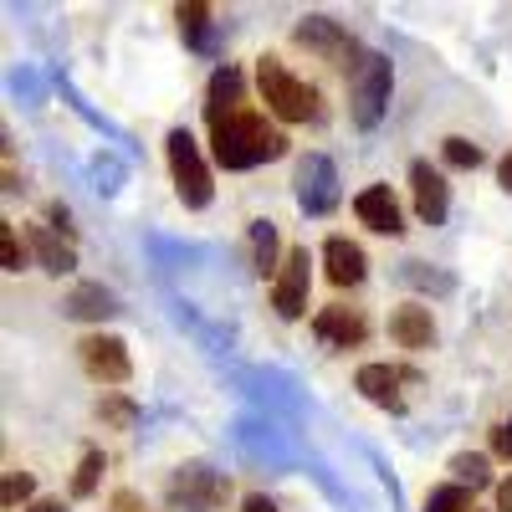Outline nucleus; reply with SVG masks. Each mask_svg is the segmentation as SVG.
I'll return each instance as SVG.
<instances>
[{
  "label": "nucleus",
  "mask_w": 512,
  "mask_h": 512,
  "mask_svg": "<svg viewBox=\"0 0 512 512\" xmlns=\"http://www.w3.org/2000/svg\"><path fill=\"white\" fill-rule=\"evenodd\" d=\"M210 154H216L221 169H256V164H272L287 154L282 128H272L262 113H236L226 123L210 128Z\"/></svg>",
  "instance_id": "1"
},
{
  "label": "nucleus",
  "mask_w": 512,
  "mask_h": 512,
  "mask_svg": "<svg viewBox=\"0 0 512 512\" xmlns=\"http://www.w3.org/2000/svg\"><path fill=\"white\" fill-rule=\"evenodd\" d=\"M256 88H262L267 113L282 118V123H313V118H323L318 88L303 82V77H292L287 62H277V57H256Z\"/></svg>",
  "instance_id": "2"
},
{
  "label": "nucleus",
  "mask_w": 512,
  "mask_h": 512,
  "mask_svg": "<svg viewBox=\"0 0 512 512\" xmlns=\"http://www.w3.org/2000/svg\"><path fill=\"white\" fill-rule=\"evenodd\" d=\"M164 159H169V180H175V195L190 205V210H205L216 200V180H210V164L195 144L190 128H169L164 139Z\"/></svg>",
  "instance_id": "3"
},
{
  "label": "nucleus",
  "mask_w": 512,
  "mask_h": 512,
  "mask_svg": "<svg viewBox=\"0 0 512 512\" xmlns=\"http://www.w3.org/2000/svg\"><path fill=\"white\" fill-rule=\"evenodd\" d=\"M390 88H395V72H390V57L379 52H364L354 67H349V108H354V123L359 128H374L390 108Z\"/></svg>",
  "instance_id": "4"
},
{
  "label": "nucleus",
  "mask_w": 512,
  "mask_h": 512,
  "mask_svg": "<svg viewBox=\"0 0 512 512\" xmlns=\"http://www.w3.org/2000/svg\"><path fill=\"white\" fill-rule=\"evenodd\" d=\"M231 497V482L221 472H210L205 461H190L169 477V507L175 512H216Z\"/></svg>",
  "instance_id": "5"
},
{
  "label": "nucleus",
  "mask_w": 512,
  "mask_h": 512,
  "mask_svg": "<svg viewBox=\"0 0 512 512\" xmlns=\"http://www.w3.org/2000/svg\"><path fill=\"white\" fill-rule=\"evenodd\" d=\"M292 195L303 205V216H328L338 205V169L328 154H303L297 159V175H292Z\"/></svg>",
  "instance_id": "6"
},
{
  "label": "nucleus",
  "mask_w": 512,
  "mask_h": 512,
  "mask_svg": "<svg viewBox=\"0 0 512 512\" xmlns=\"http://www.w3.org/2000/svg\"><path fill=\"white\" fill-rule=\"evenodd\" d=\"M308 287H313V256H308V246H292L287 256H282V272L272 277V308H277V318H303L308 313Z\"/></svg>",
  "instance_id": "7"
},
{
  "label": "nucleus",
  "mask_w": 512,
  "mask_h": 512,
  "mask_svg": "<svg viewBox=\"0 0 512 512\" xmlns=\"http://www.w3.org/2000/svg\"><path fill=\"white\" fill-rule=\"evenodd\" d=\"M82 354V369H88L98 384H128V374H134V359H128V344L113 333H88L77 344Z\"/></svg>",
  "instance_id": "8"
},
{
  "label": "nucleus",
  "mask_w": 512,
  "mask_h": 512,
  "mask_svg": "<svg viewBox=\"0 0 512 512\" xmlns=\"http://www.w3.org/2000/svg\"><path fill=\"white\" fill-rule=\"evenodd\" d=\"M410 200H415V216L425 226H446V210H451V185L441 169H431V159H415L410 164Z\"/></svg>",
  "instance_id": "9"
},
{
  "label": "nucleus",
  "mask_w": 512,
  "mask_h": 512,
  "mask_svg": "<svg viewBox=\"0 0 512 512\" xmlns=\"http://www.w3.org/2000/svg\"><path fill=\"white\" fill-rule=\"evenodd\" d=\"M236 113H246V77H241V67H216L210 72V88H205V123L216 128V123H226V118H236Z\"/></svg>",
  "instance_id": "10"
},
{
  "label": "nucleus",
  "mask_w": 512,
  "mask_h": 512,
  "mask_svg": "<svg viewBox=\"0 0 512 512\" xmlns=\"http://www.w3.org/2000/svg\"><path fill=\"white\" fill-rule=\"evenodd\" d=\"M292 41H297V47H308V52H318V57H328V62H338V57H364V52L354 47V36L338 26V21H328V16H308L303 26L292 31Z\"/></svg>",
  "instance_id": "11"
},
{
  "label": "nucleus",
  "mask_w": 512,
  "mask_h": 512,
  "mask_svg": "<svg viewBox=\"0 0 512 512\" xmlns=\"http://www.w3.org/2000/svg\"><path fill=\"white\" fill-rule=\"evenodd\" d=\"M313 333L323 338L328 349H359L364 338H369V323L359 308H344V303H333V308H318L313 318Z\"/></svg>",
  "instance_id": "12"
},
{
  "label": "nucleus",
  "mask_w": 512,
  "mask_h": 512,
  "mask_svg": "<svg viewBox=\"0 0 512 512\" xmlns=\"http://www.w3.org/2000/svg\"><path fill=\"white\" fill-rule=\"evenodd\" d=\"M354 216H359L369 231H379V236H400V231H405V210H400V200L390 195V185L359 190V195H354Z\"/></svg>",
  "instance_id": "13"
},
{
  "label": "nucleus",
  "mask_w": 512,
  "mask_h": 512,
  "mask_svg": "<svg viewBox=\"0 0 512 512\" xmlns=\"http://www.w3.org/2000/svg\"><path fill=\"white\" fill-rule=\"evenodd\" d=\"M323 277L333 287H359L369 277V262H364V246L349 241V236H328L323 241Z\"/></svg>",
  "instance_id": "14"
},
{
  "label": "nucleus",
  "mask_w": 512,
  "mask_h": 512,
  "mask_svg": "<svg viewBox=\"0 0 512 512\" xmlns=\"http://www.w3.org/2000/svg\"><path fill=\"white\" fill-rule=\"evenodd\" d=\"M405 374L400 369H390V364H359V374H354V390L369 400V405H379V410H405Z\"/></svg>",
  "instance_id": "15"
},
{
  "label": "nucleus",
  "mask_w": 512,
  "mask_h": 512,
  "mask_svg": "<svg viewBox=\"0 0 512 512\" xmlns=\"http://www.w3.org/2000/svg\"><path fill=\"white\" fill-rule=\"evenodd\" d=\"M390 338L400 349H410V354H425L436 344V318H431V308L425 303H405V308H395L390 313Z\"/></svg>",
  "instance_id": "16"
},
{
  "label": "nucleus",
  "mask_w": 512,
  "mask_h": 512,
  "mask_svg": "<svg viewBox=\"0 0 512 512\" xmlns=\"http://www.w3.org/2000/svg\"><path fill=\"white\" fill-rule=\"evenodd\" d=\"M26 241H31V256H36V267H41V272L67 277V272L77 267V251H72V241H62L52 226H31V231H26Z\"/></svg>",
  "instance_id": "17"
},
{
  "label": "nucleus",
  "mask_w": 512,
  "mask_h": 512,
  "mask_svg": "<svg viewBox=\"0 0 512 512\" xmlns=\"http://www.w3.org/2000/svg\"><path fill=\"white\" fill-rule=\"evenodd\" d=\"M62 313H67V318H77V323H103V318H113V313H118V297H113L103 282H82V287H72V292H67Z\"/></svg>",
  "instance_id": "18"
},
{
  "label": "nucleus",
  "mask_w": 512,
  "mask_h": 512,
  "mask_svg": "<svg viewBox=\"0 0 512 512\" xmlns=\"http://www.w3.org/2000/svg\"><path fill=\"white\" fill-rule=\"evenodd\" d=\"M175 21L185 31V41L195 52H210L216 47V21H210V6H200V0H190V6H175Z\"/></svg>",
  "instance_id": "19"
},
{
  "label": "nucleus",
  "mask_w": 512,
  "mask_h": 512,
  "mask_svg": "<svg viewBox=\"0 0 512 512\" xmlns=\"http://www.w3.org/2000/svg\"><path fill=\"white\" fill-rule=\"evenodd\" d=\"M451 482L466 487V492L487 487V482H492V461H487L482 451H461V456H451Z\"/></svg>",
  "instance_id": "20"
},
{
  "label": "nucleus",
  "mask_w": 512,
  "mask_h": 512,
  "mask_svg": "<svg viewBox=\"0 0 512 512\" xmlns=\"http://www.w3.org/2000/svg\"><path fill=\"white\" fill-rule=\"evenodd\" d=\"M251 262L262 277H277V226L272 221H251Z\"/></svg>",
  "instance_id": "21"
},
{
  "label": "nucleus",
  "mask_w": 512,
  "mask_h": 512,
  "mask_svg": "<svg viewBox=\"0 0 512 512\" xmlns=\"http://www.w3.org/2000/svg\"><path fill=\"white\" fill-rule=\"evenodd\" d=\"M98 420H103V425H113V431H134L139 405L128 400V395H103V400H98Z\"/></svg>",
  "instance_id": "22"
},
{
  "label": "nucleus",
  "mask_w": 512,
  "mask_h": 512,
  "mask_svg": "<svg viewBox=\"0 0 512 512\" xmlns=\"http://www.w3.org/2000/svg\"><path fill=\"white\" fill-rule=\"evenodd\" d=\"M103 482V451H82L77 472H72V497H93Z\"/></svg>",
  "instance_id": "23"
},
{
  "label": "nucleus",
  "mask_w": 512,
  "mask_h": 512,
  "mask_svg": "<svg viewBox=\"0 0 512 512\" xmlns=\"http://www.w3.org/2000/svg\"><path fill=\"white\" fill-rule=\"evenodd\" d=\"M425 512H472V492L446 482V487H431V497H425Z\"/></svg>",
  "instance_id": "24"
},
{
  "label": "nucleus",
  "mask_w": 512,
  "mask_h": 512,
  "mask_svg": "<svg viewBox=\"0 0 512 512\" xmlns=\"http://www.w3.org/2000/svg\"><path fill=\"white\" fill-rule=\"evenodd\" d=\"M441 159H446L451 169H477V164H482V144L451 134V139H441Z\"/></svg>",
  "instance_id": "25"
},
{
  "label": "nucleus",
  "mask_w": 512,
  "mask_h": 512,
  "mask_svg": "<svg viewBox=\"0 0 512 512\" xmlns=\"http://www.w3.org/2000/svg\"><path fill=\"white\" fill-rule=\"evenodd\" d=\"M400 277H405L410 287H431V292H441V297L451 292V277H446V272H425V262H405Z\"/></svg>",
  "instance_id": "26"
},
{
  "label": "nucleus",
  "mask_w": 512,
  "mask_h": 512,
  "mask_svg": "<svg viewBox=\"0 0 512 512\" xmlns=\"http://www.w3.org/2000/svg\"><path fill=\"white\" fill-rule=\"evenodd\" d=\"M0 262H6V272H21V262H26V251L16 241V226H0Z\"/></svg>",
  "instance_id": "27"
},
{
  "label": "nucleus",
  "mask_w": 512,
  "mask_h": 512,
  "mask_svg": "<svg viewBox=\"0 0 512 512\" xmlns=\"http://www.w3.org/2000/svg\"><path fill=\"white\" fill-rule=\"evenodd\" d=\"M31 497V472H6V487H0V502L6 507H16V502H26Z\"/></svg>",
  "instance_id": "28"
},
{
  "label": "nucleus",
  "mask_w": 512,
  "mask_h": 512,
  "mask_svg": "<svg viewBox=\"0 0 512 512\" xmlns=\"http://www.w3.org/2000/svg\"><path fill=\"white\" fill-rule=\"evenodd\" d=\"M108 507H113V512H149V507H144V497H139V492H128V487H123V492H113V502H108Z\"/></svg>",
  "instance_id": "29"
},
{
  "label": "nucleus",
  "mask_w": 512,
  "mask_h": 512,
  "mask_svg": "<svg viewBox=\"0 0 512 512\" xmlns=\"http://www.w3.org/2000/svg\"><path fill=\"white\" fill-rule=\"evenodd\" d=\"M492 451L512 461V420H507V425H497V431H492Z\"/></svg>",
  "instance_id": "30"
},
{
  "label": "nucleus",
  "mask_w": 512,
  "mask_h": 512,
  "mask_svg": "<svg viewBox=\"0 0 512 512\" xmlns=\"http://www.w3.org/2000/svg\"><path fill=\"white\" fill-rule=\"evenodd\" d=\"M47 221H52V231L62 236V231H72V210H67V205H47Z\"/></svg>",
  "instance_id": "31"
},
{
  "label": "nucleus",
  "mask_w": 512,
  "mask_h": 512,
  "mask_svg": "<svg viewBox=\"0 0 512 512\" xmlns=\"http://www.w3.org/2000/svg\"><path fill=\"white\" fill-rule=\"evenodd\" d=\"M497 185H502V190L512 195V149H507V154L497 159Z\"/></svg>",
  "instance_id": "32"
},
{
  "label": "nucleus",
  "mask_w": 512,
  "mask_h": 512,
  "mask_svg": "<svg viewBox=\"0 0 512 512\" xmlns=\"http://www.w3.org/2000/svg\"><path fill=\"white\" fill-rule=\"evenodd\" d=\"M241 512H277V502H272V497H246Z\"/></svg>",
  "instance_id": "33"
},
{
  "label": "nucleus",
  "mask_w": 512,
  "mask_h": 512,
  "mask_svg": "<svg viewBox=\"0 0 512 512\" xmlns=\"http://www.w3.org/2000/svg\"><path fill=\"white\" fill-rule=\"evenodd\" d=\"M21 512H67L57 497H41V502H31V507H21Z\"/></svg>",
  "instance_id": "34"
},
{
  "label": "nucleus",
  "mask_w": 512,
  "mask_h": 512,
  "mask_svg": "<svg viewBox=\"0 0 512 512\" xmlns=\"http://www.w3.org/2000/svg\"><path fill=\"white\" fill-rule=\"evenodd\" d=\"M497 512H512V477L497 487Z\"/></svg>",
  "instance_id": "35"
}]
</instances>
